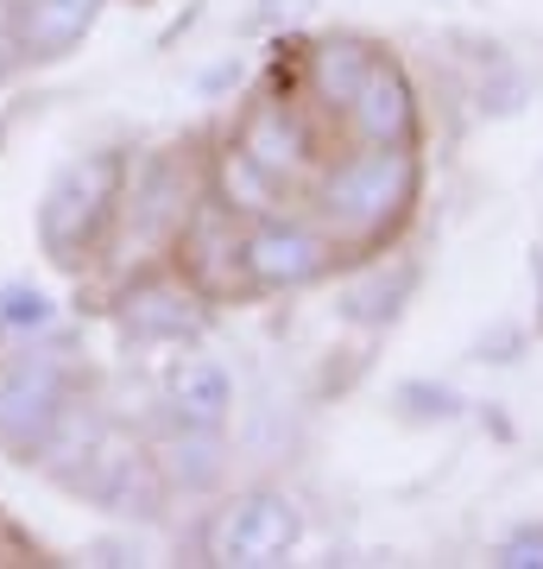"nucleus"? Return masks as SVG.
<instances>
[{"instance_id": "nucleus-14", "label": "nucleus", "mask_w": 543, "mask_h": 569, "mask_svg": "<svg viewBox=\"0 0 543 569\" xmlns=\"http://www.w3.org/2000/svg\"><path fill=\"white\" fill-rule=\"evenodd\" d=\"M0 329L7 336H39L51 329V298L32 284H0Z\"/></svg>"}, {"instance_id": "nucleus-6", "label": "nucleus", "mask_w": 543, "mask_h": 569, "mask_svg": "<svg viewBox=\"0 0 543 569\" xmlns=\"http://www.w3.org/2000/svg\"><path fill=\"white\" fill-rule=\"evenodd\" d=\"M241 266H247L253 284H272V291L310 284V279L329 272V241H322L316 228H303V222H265L241 241Z\"/></svg>"}, {"instance_id": "nucleus-9", "label": "nucleus", "mask_w": 543, "mask_h": 569, "mask_svg": "<svg viewBox=\"0 0 543 569\" xmlns=\"http://www.w3.org/2000/svg\"><path fill=\"white\" fill-rule=\"evenodd\" d=\"M101 20V0H20L13 13V44L20 58L32 63H51V58H70Z\"/></svg>"}, {"instance_id": "nucleus-5", "label": "nucleus", "mask_w": 543, "mask_h": 569, "mask_svg": "<svg viewBox=\"0 0 543 569\" xmlns=\"http://www.w3.org/2000/svg\"><path fill=\"white\" fill-rule=\"evenodd\" d=\"M63 488L114 512H159V468L121 430H95L82 443V468H63Z\"/></svg>"}, {"instance_id": "nucleus-1", "label": "nucleus", "mask_w": 543, "mask_h": 569, "mask_svg": "<svg viewBox=\"0 0 543 569\" xmlns=\"http://www.w3.org/2000/svg\"><path fill=\"white\" fill-rule=\"evenodd\" d=\"M77 406V373L58 348H13L0 361V449L13 462H44L58 456L63 425Z\"/></svg>"}, {"instance_id": "nucleus-10", "label": "nucleus", "mask_w": 543, "mask_h": 569, "mask_svg": "<svg viewBox=\"0 0 543 569\" xmlns=\"http://www.w3.org/2000/svg\"><path fill=\"white\" fill-rule=\"evenodd\" d=\"M121 329L133 342H183L202 329V305L178 279H145L121 298Z\"/></svg>"}, {"instance_id": "nucleus-7", "label": "nucleus", "mask_w": 543, "mask_h": 569, "mask_svg": "<svg viewBox=\"0 0 543 569\" xmlns=\"http://www.w3.org/2000/svg\"><path fill=\"white\" fill-rule=\"evenodd\" d=\"M348 127H354L361 146H411L418 102H411V82H404V70L392 58H373L361 89L348 96Z\"/></svg>"}, {"instance_id": "nucleus-15", "label": "nucleus", "mask_w": 543, "mask_h": 569, "mask_svg": "<svg viewBox=\"0 0 543 569\" xmlns=\"http://www.w3.org/2000/svg\"><path fill=\"white\" fill-rule=\"evenodd\" d=\"M493 563H505V569H543V519H531V526H519V531H505Z\"/></svg>"}, {"instance_id": "nucleus-3", "label": "nucleus", "mask_w": 543, "mask_h": 569, "mask_svg": "<svg viewBox=\"0 0 543 569\" xmlns=\"http://www.w3.org/2000/svg\"><path fill=\"white\" fill-rule=\"evenodd\" d=\"M411 197H418V159H411V146H366V152L342 159L322 178V209L348 234H380L385 222L404 216Z\"/></svg>"}, {"instance_id": "nucleus-2", "label": "nucleus", "mask_w": 543, "mask_h": 569, "mask_svg": "<svg viewBox=\"0 0 543 569\" xmlns=\"http://www.w3.org/2000/svg\"><path fill=\"white\" fill-rule=\"evenodd\" d=\"M127 190V159L121 152H82L51 178L39 203V241L51 266H82L95 253L101 228L114 222V203Z\"/></svg>"}, {"instance_id": "nucleus-13", "label": "nucleus", "mask_w": 543, "mask_h": 569, "mask_svg": "<svg viewBox=\"0 0 543 569\" xmlns=\"http://www.w3.org/2000/svg\"><path fill=\"white\" fill-rule=\"evenodd\" d=\"M411 279H418V272H411V266H399V272H392V284H385V272L373 284H354V291H348V317H354V323H385V317L399 310V298L411 291Z\"/></svg>"}, {"instance_id": "nucleus-8", "label": "nucleus", "mask_w": 543, "mask_h": 569, "mask_svg": "<svg viewBox=\"0 0 543 569\" xmlns=\"http://www.w3.org/2000/svg\"><path fill=\"white\" fill-rule=\"evenodd\" d=\"M164 411H171L178 430H209V437H222L228 411H234V380H228V367L209 361V355H178V361L164 367Z\"/></svg>"}, {"instance_id": "nucleus-12", "label": "nucleus", "mask_w": 543, "mask_h": 569, "mask_svg": "<svg viewBox=\"0 0 543 569\" xmlns=\"http://www.w3.org/2000/svg\"><path fill=\"white\" fill-rule=\"evenodd\" d=\"M373 70V51L366 44H322L316 51V82H322V96H335V102L348 108V96L361 89V77Z\"/></svg>"}, {"instance_id": "nucleus-4", "label": "nucleus", "mask_w": 543, "mask_h": 569, "mask_svg": "<svg viewBox=\"0 0 543 569\" xmlns=\"http://www.w3.org/2000/svg\"><path fill=\"white\" fill-rule=\"evenodd\" d=\"M298 538H303V512L291 493H241L209 526V557L234 569H265L284 563L298 550Z\"/></svg>"}, {"instance_id": "nucleus-11", "label": "nucleus", "mask_w": 543, "mask_h": 569, "mask_svg": "<svg viewBox=\"0 0 543 569\" xmlns=\"http://www.w3.org/2000/svg\"><path fill=\"white\" fill-rule=\"evenodd\" d=\"M303 152V133L291 121H284V108H265V114H253L241 133V164H253V171H265V178H284L291 164H298Z\"/></svg>"}]
</instances>
